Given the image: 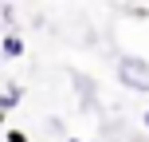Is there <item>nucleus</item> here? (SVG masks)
Masks as SVG:
<instances>
[{"label":"nucleus","mask_w":149,"mask_h":142,"mask_svg":"<svg viewBox=\"0 0 149 142\" xmlns=\"http://www.w3.org/2000/svg\"><path fill=\"white\" fill-rule=\"evenodd\" d=\"M141 126H145V130H149V111H141Z\"/></svg>","instance_id":"nucleus-6"},{"label":"nucleus","mask_w":149,"mask_h":142,"mask_svg":"<svg viewBox=\"0 0 149 142\" xmlns=\"http://www.w3.org/2000/svg\"><path fill=\"white\" fill-rule=\"evenodd\" d=\"M0 122H4V114H0Z\"/></svg>","instance_id":"nucleus-8"},{"label":"nucleus","mask_w":149,"mask_h":142,"mask_svg":"<svg viewBox=\"0 0 149 142\" xmlns=\"http://www.w3.org/2000/svg\"><path fill=\"white\" fill-rule=\"evenodd\" d=\"M90 142H98V138H90Z\"/></svg>","instance_id":"nucleus-9"},{"label":"nucleus","mask_w":149,"mask_h":142,"mask_svg":"<svg viewBox=\"0 0 149 142\" xmlns=\"http://www.w3.org/2000/svg\"><path fill=\"white\" fill-rule=\"evenodd\" d=\"M0 55H4V59H20L24 55V40L16 36V32H8V36L0 40Z\"/></svg>","instance_id":"nucleus-2"},{"label":"nucleus","mask_w":149,"mask_h":142,"mask_svg":"<svg viewBox=\"0 0 149 142\" xmlns=\"http://www.w3.org/2000/svg\"><path fill=\"white\" fill-rule=\"evenodd\" d=\"M12 16H16V8H12V4H0V20L12 24Z\"/></svg>","instance_id":"nucleus-4"},{"label":"nucleus","mask_w":149,"mask_h":142,"mask_svg":"<svg viewBox=\"0 0 149 142\" xmlns=\"http://www.w3.org/2000/svg\"><path fill=\"white\" fill-rule=\"evenodd\" d=\"M67 142H82V138H67Z\"/></svg>","instance_id":"nucleus-7"},{"label":"nucleus","mask_w":149,"mask_h":142,"mask_svg":"<svg viewBox=\"0 0 149 142\" xmlns=\"http://www.w3.org/2000/svg\"><path fill=\"white\" fill-rule=\"evenodd\" d=\"M118 83L130 91H141L149 95V63L137 59V55H126V59H118Z\"/></svg>","instance_id":"nucleus-1"},{"label":"nucleus","mask_w":149,"mask_h":142,"mask_svg":"<svg viewBox=\"0 0 149 142\" xmlns=\"http://www.w3.org/2000/svg\"><path fill=\"white\" fill-rule=\"evenodd\" d=\"M20 99H24V91H20V87H16V83H12V87H8V91H4V95H0V114H8V111H12V107H16V103H20Z\"/></svg>","instance_id":"nucleus-3"},{"label":"nucleus","mask_w":149,"mask_h":142,"mask_svg":"<svg viewBox=\"0 0 149 142\" xmlns=\"http://www.w3.org/2000/svg\"><path fill=\"white\" fill-rule=\"evenodd\" d=\"M4 138H8V142H28V134H24V130H8Z\"/></svg>","instance_id":"nucleus-5"}]
</instances>
